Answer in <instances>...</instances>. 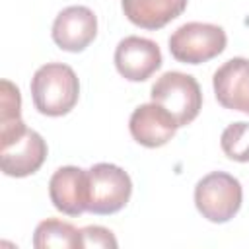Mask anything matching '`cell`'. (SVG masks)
Masks as SVG:
<instances>
[{
  "instance_id": "8992f818",
  "label": "cell",
  "mask_w": 249,
  "mask_h": 249,
  "mask_svg": "<svg viewBox=\"0 0 249 249\" xmlns=\"http://www.w3.org/2000/svg\"><path fill=\"white\" fill-rule=\"evenodd\" d=\"M115 66L128 82H144L161 66V51L152 39L130 35L117 45Z\"/></svg>"
},
{
  "instance_id": "5bb4252c",
  "label": "cell",
  "mask_w": 249,
  "mask_h": 249,
  "mask_svg": "<svg viewBox=\"0 0 249 249\" xmlns=\"http://www.w3.org/2000/svg\"><path fill=\"white\" fill-rule=\"evenodd\" d=\"M33 245L37 249H76L82 247V237L80 230H76L72 224L56 218H47L35 228Z\"/></svg>"
},
{
  "instance_id": "ba28073f",
  "label": "cell",
  "mask_w": 249,
  "mask_h": 249,
  "mask_svg": "<svg viewBox=\"0 0 249 249\" xmlns=\"http://www.w3.org/2000/svg\"><path fill=\"white\" fill-rule=\"evenodd\" d=\"M49 196L56 210L68 216H80L89 204L88 171L76 165L58 167L49 181Z\"/></svg>"
},
{
  "instance_id": "7a4b0ae2",
  "label": "cell",
  "mask_w": 249,
  "mask_h": 249,
  "mask_svg": "<svg viewBox=\"0 0 249 249\" xmlns=\"http://www.w3.org/2000/svg\"><path fill=\"white\" fill-rule=\"evenodd\" d=\"M241 183L226 171H212L195 187L196 210L202 214V218L214 224L231 220L241 208Z\"/></svg>"
},
{
  "instance_id": "7c38bea8",
  "label": "cell",
  "mask_w": 249,
  "mask_h": 249,
  "mask_svg": "<svg viewBox=\"0 0 249 249\" xmlns=\"http://www.w3.org/2000/svg\"><path fill=\"white\" fill-rule=\"evenodd\" d=\"M121 6L130 23L154 31L179 18L187 8V0H123Z\"/></svg>"
},
{
  "instance_id": "52a82bcc",
  "label": "cell",
  "mask_w": 249,
  "mask_h": 249,
  "mask_svg": "<svg viewBox=\"0 0 249 249\" xmlns=\"http://www.w3.org/2000/svg\"><path fill=\"white\" fill-rule=\"evenodd\" d=\"M47 158V142L31 128L0 146V165L10 177H27L35 173Z\"/></svg>"
},
{
  "instance_id": "6da1fadb",
  "label": "cell",
  "mask_w": 249,
  "mask_h": 249,
  "mask_svg": "<svg viewBox=\"0 0 249 249\" xmlns=\"http://www.w3.org/2000/svg\"><path fill=\"white\" fill-rule=\"evenodd\" d=\"M80 95L76 72L62 62H49L37 68L31 78L35 109L47 117H62L74 109Z\"/></svg>"
},
{
  "instance_id": "277c9868",
  "label": "cell",
  "mask_w": 249,
  "mask_h": 249,
  "mask_svg": "<svg viewBox=\"0 0 249 249\" xmlns=\"http://www.w3.org/2000/svg\"><path fill=\"white\" fill-rule=\"evenodd\" d=\"M152 101L165 107L179 123L187 126L196 119L202 107V91L191 74L165 72L152 86Z\"/></svg>"
},
{
  "instance_id": "9c48e42d",
  "label": "cell",
  "mask_w": 249,
  "mask_h": 249,
  "mask_svg": "<svg viewBox=\"0 0 249 249\" xmlns=\"http://www.w3.org/2000/svg\"><path fill=\"white\" fill-rule=\"evenodd\" d=\"M128 128H130L132 138L138 144L146 148H160L175 136L179 123L165 107L152 101L132 111Z\"/></svg>"
},
{
  "instance_id": "30bf717a",
  "label": "cell",
  "mask_w": 249,
  "mask_h": 249,
  "mask_svg": "<svg viewBox=\"0 0 249 249\" xmlns=\"http://www.w3.org/2000/svg\"><path fill=\"white\" fill-rule=\"evenodd\" d=\"M97 35V18L86 6L64 8L53 23V41L68 53L84 51Z\"/></svg>"
},
{
  "instance_id": "9a60e30c",
  "label": "cell",
  "mask_w": 249,
  "mask_h": 249,
  "mask_svg": "<svg viewBox=\"0 0 249 249\" xmlns=\"http://www.w3.org/2000/svg\"><path fill=\"white\" fill-rule=\"evenodd\" d=\"M220 146L230 160L239 163L249 161V123L239 121L228 124L222 132Z\"/></svg>"
},
{
  "instance_id": "3957f363",
  "label": "cell",
  "mask_w": 249,
  "mask_h": 249,
  "mask_svg": "<svg viewBox=\"0 0 249 249\" xmlns=\"http://www.w3.org/2000/svg\"><path fill=\"white\" fill-rule=\"evenodd\" d=\"M228 37L220 25L189 21L177 27L169 37V53L185 64H200L218 56L226 49Z\"/></svg>"
},
{
  "instance_id": "4fadbf2b",
  "label": "cell",
  "mask_w": 249,
  "mask_h": 249,
  "mask_svg": "<svg viewBox=\"0 0 249 249\" xmlns=\"http://www.w3.org/2000/svg\"><path fill=\"white\" fill-rule=\"evenodd\" d=\"M21 121V95L10 80L0 82V146L8 144L25 130Z\"/></svg>"
},
{
  "instance_id": "5b68a950",
  "label": "cell",
  "mask_w": 249,
  "mask_h": 249,
  "mask_svg": "<svg viewBox=\"0 0 249 249\" xmlns=\"http://www.w3.org/2000/svg\"><path fill=\"white\" fill-rule=\"evenodd\" d=\"M89 204L88 212L115 214L128 202L132 181L128 173L115 163H95L88 169Z\"/></svg>"
},
{
  "instance_id": "2e32d148",
  "label": "cell",
  "mask_w": 249,
  "mask_h": 249,
  "mask_svg": "<svg viewBox=\"0 0 249 249\" xmlns=\"http://www.w3.org/2000/svg\"><path fill=\"white\" fill-rule=\"evenodd\" d=\"M80 237H82V247H111V249H115L119 245L113 231L107 228H101V226H88V228L80 230Z\"/></svg>"
},
{
  "instance_id": "8fae6325",
  "label": "cell",
  "mask_w": 249,
  "mask_h": 249,
  "mask_svg": "<svg viewBox=\"0 0 249 249\" xmlns=\"http://www.w3.org/2000/svg\"><path fill=\"white\" fill-rule=\"evenodd\" d=\"M212 86L222 107L249 115V58L235 56L224 62L214 72Z\"/></svg>"
}]
</instances>
